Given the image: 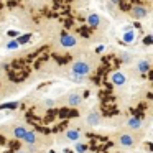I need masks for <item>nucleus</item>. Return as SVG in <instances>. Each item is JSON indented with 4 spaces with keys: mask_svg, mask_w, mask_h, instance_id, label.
<instances>
[{
    "mask_svg": "<svg viewBox=\"0 0 153 153\" xmlns=\"http://www.w3.org/2000/svg\"><path fill=\"white\" fill-rule=\"evenodd\" d=\"M86 22H87V25H89L91 28H97L100 25V17L97 13H91V15H87Z\"/></svg>",
    "mask_w": 153,
    "mask_h": 153,
    "instance_id": "12",
    "label": "nucleus"
},
{
    "mask_svg": "<svg viewBox=\"0 0 153 153\" xmlns=\"http://www.w3.org/2000/svg\"><path fill=\"white\" fill-rule=\"evenodd\" d=\"M114 138H115L117 145L122 146V148H133L138 143L140 137L137 133H133L132 130H120L114 135Z\"/></svg>",
    "mask_w": 153,
    "mask_h": 153,
    "instance_id": "1",
    "label": "nucleus"
},
{
    "mask_svg": "<svg viewBox=\"0 0 153 153\" xmlns=\"http://www.w3.org/2000/svg\"><path fill=\"white\" fill-rule=\"evenodd\" d=\"M110 4H114V5H120V0H110Z\"/></svg>",
    "mask_w": 153,
    "mask_h": 153,
    "instance_id": "24",
    "label": "nucleus"
},
{
    "mask_svg": "<svg viewBox=\"0 0 153 153\" xmlns=\"http://www.w3.org/2000/svg\"><path fill=\"white\" fill-rule=\"evenodd\" d=\"M125 125L128 130H138L140 127L143 125L142 119H138V117H128V119L125 120Z\"/></svg>",
    "mask_w": 153,
    "mask_h": 153,
    "instance_id": "10",
    "label": "nucleus"
},
{
    "mask_svg": "<svg viewBox=\"0 0 153 153\" xmlns=\"http://www.w3.org/2000/svg\"><path fill=\"white\" fill-rule=\"evenodd\" d=\"M94 69V63L89 59V58H79L76 59L73 64H71V73L73 74H79V76L87 77Z\"/></svg>",
    "mask_w": 153,
    "mask_h": 153,
    "instance_id": "2",
    "label": "nucleus"
},
{
    "mask_svg": "<svg viewBox=\"0 0 153 153\" xmlns=\"http://www.w3.org/2000/svg\"><path fill=\"white\" fill-rule=\"evenodd\" d=\"M69 77H71L73 81H76V82H81V81H84V76H79V74H73V73L69 74Z\"/></svg>",
    "mask_w": 153,
    "mask_h": 153,
    "instance_id": "20",
    "label": "nucleus"
},
{
    "mask_svg": "<svg viewBox=\"0 0 153 153\" xmlns=\"http://www.w3.org/2000/svg\"><path fill=\"white\" fill-rule=\"evenodd\" d=\"M28 132V127L25 123H15L8 128V133H10L12 138H17V140H22V137Z\"/></svg>",
    "mask_w": 153,
    "mask_h": 153,
    "instance_id": "3",
    "label": "nucleus"
},
{
    "mask_svg": "<svg viewBox=\"0 0 153 153\" xmlns=\"http://www.w3.org/2000/svg\"><path fill=\"white\" fill-rule=\"evenodd\" d=\"M41 140H43L41 135H38L33 130H28V132L22 137V142H23L25 145H41Z\"/></svg>",
    "mask_w": 153,
    "mask_h": 153,
    "instance_id": "4",
    "label": "nucleus"
},
{
    "mask_svg": "<svg viewBox=\"0 0 153 153\" xmlns=\"http://www.w3.org/2000/svg\"><path fill=\"white\" fill-rule=\"evenodd\" d=\"M145 2H152V0H145Z\"/></svg>",
    "mask_w": 153,
    "mask_h": 153,
    "instance_id": "26",
    "label": "nucleus"
},
{
    "mask_svg": "<svg viewBox=\"0 0 153 153\" xmlns=\"http://www.w3.org/2000/svg\"><path fill=\"white\" fill-rule=\"evenodd\" d=\"M18 102H7V104H0V109H17Z\"/></svg>",
    "mask_w": 153,
    "mask_h": 153,
    "instance_id": "15",
    "label": "nucleus"
},
{
    "mask_svg": "<svg viewBox=\"0 0 153 153\" xmlns=\"http://www.w3.org/2000/svg\"><path fill=\"white\" fill-rule=\"evenodd\" d=\"M100 120H102V115H100V112L97 109L91 110V112L87 114V117H86V123L89 127H97L100 123Z\"/></svg>",
    "mask_w": 153,
    "mask_h": 153,
    "instance_id": "8",
    "label": "nucleus"
},
{
    "mask_svg": "<svg viewBox=\"0 0 153 153\" xmlns=\"http://www.w3.org/2000/svg\"><path fill=\"white\" fill-rule=\"evenodd\" d=\"M120 56H122L120 59H122L123 63H132V61H133V56H132L130 53H122Z\"/></svg>",
    "mask_w": 153,
    "mask_h": 153,
    "instance_id": "16",
    "label": "nucleus"
},
{
    "mask_svg": "<svg viewBox=\"0 0 153 153\" xmlns=\"http://www.w3.org/2000/svg\"><path fill=\"white\" fill-rule=\"evenodd\" d=\"M123 40L127 41V43H130V41H133V31L130 30V31H127L125 35H123Z\"/></svg>",
    "mask_w": 153,
    "mask_h": 153,
    "instance_id": "18",
    "label": "nucleus"
},
{
    "mask_svg": "<svg viewBox=\"0 0 153 153\" xmlns=\"http://www.w3.org/2000/svg\"><path fill=\"white\" fill-rule=\"evenodd\" d=\"M45 105H46L48 109H50V107H53V105H54V102H53L51 99H48V100H45Z\"/></svg>",
    "mask_w": 153,
    "mask_h": 153,
    "instance_id": "21",
    "label": "nucleus"
},
{
    "mask_svg": "<svg viewBox=\"0 0 153 153\" xmlns=\"http://www.w3.org/2000/svg\"><path fill=\"white\" fill-rule=\"evenodd\" d=\"M59 43L63 48H74L77 45V40L74 35H69V33H61L59 36Z\"/></svg>",
    "mask_w": 153,
    "mask_h": 153,
    "instance_id": "9",
    "label": "nucleus"
},
{
    "mask_svg": "<svg viewBox=\"0 0 153 153\" xmlns=\"http://www.w3.org/2000/svg\"><path fill=\"white\" fill-rule=\"evenodd\" d=\"M74 150H76V153H84L87 148L84 145H81V143H76V145H74Z\"/></svg>",
    "mask_w": 153,
    "mask_h": 153,
    "instance_id": "19",
    "label": "nucleus"
},
{
    "mask_svg": "<svg viewBox=\"0 0 153 153\" xmlns=\"http://www.w3.org/2000/svg\"><path fill=\"white\" fill-rule=\"evenodd\" d=\"M109 79H110V82H112L115 87H122L123 84L127 82V76L122 73V71H114V73H110Z\"/></svg>",
    "mask_w": 153,
    "mask_h": 153,
    "instance_id": "7",
    "label": "nucleus"
},
{
    "mask_svg": "<svg viewBox=\"0 0 153 153\" xmlns=\"http://www.w3.org/2000/svg\"><path fill=\"white\" fill-rule=\"evenodd\" d=\"M18 46H20V45H18L17 40H10V41L7 43V50H17Z\"/></svg>",
    "mask_w": 153,
    "mask_h": 153,
    "instance_id": "17",
    "label": "nucleus"
},
{
    "mask_svg": "<svg viewBox=\"0 0 153 153\" xmlns=\"http://www.w3.org/2000/svg\"><path fill=\"white\" fill-rule=\"evenodd\" d=\"M8 35H10V36H17V35H18V31H15V30H10V31H8Z\"/></svg>",
    "mask_w": 153,
    "mask_h": 153,
    "instance_id": "23",
    "label": "nucleus"
},
{
    "mask_svg": "<svg viewBox=\"0 0 153 153\" xmlns=\"http://www.w3.org/2000/svg\"><path fill=\"white\" fill-rule=\"evenodd\" d=\"M137 71H140L142 74L148 73L150 71V61L148 59H140L138 63H137Z\"/></svg>",
    "mask_w": 153,
    "mask_h": 153,
    "instance_id": "13",
    "label": "nucleus"
},
{
    "mask_svg": "<svg viewBox=\"0 0 153 153\" xmlns=\"http://www.w3.org/2000/svg\"><path fill=\"white\" fill-rule=\"evenodd\" d=\"M63 137L68 140V142H77V140L81 138V132H79V130H76V128H69V130L64 132Z\"/></svg>",
    "mask_w": 153,
    "mask_h": 153,
    "instance_id": "11",
    "label": "nucleus"
},
{
    "mask_svg": "<svg viewBox=\"0 0 153 153\" xmlns=\"http://www.w3.org/2000/svg\"><path fill=\"white\" fill-rule=\"evenodd\" d=\"M30 38H31V35L30 33H27V35H23V36H18V45H25V43H28L30 41Z\"/></svg>",
    "mask_w": 153,
    "mask_h": 153,
    "instance_id": "14",
    "label": "nucleus"
},
{
    "mask_svg": "<svg viewBox=\"0 0 153 153\" xmlns=\"http://www.w3.org/2000/svg\"><path fill=\"white\" fill-rule=\"evenodd\" d=\"M146 15H148V8H146L145 5H133V7L130 8V17H132L133 20L146 18Z\"/></svg>",
    "mask_w": 153,
    "mask_h": 153,
    "instance_id": "5",
    "label": "nucleus"
},
{
    "mask_svg": "<svg viewBox=\"0 0 153 153\" xmlns=\"http://www.w3.org/2000/svg\"><path fill=\"white\" fill-rule=\"evenodd\" d=\"M152 40H153L152 36H146V38H145V41H143V43H145V45H150V43H152Z\"/></svg>",
    "mask_w": 153,
    "mask_h": 153,
    "instance_id": "22",
    "label": "nucleus"
},
{
    "mask_svg": "<svg viewBox=\"0 0 153 153\" xmlns=\"http://www.w3.org/2000/svg\"><path fill=\"white\" fill-rule=\"evenodd\" d=\"M66 105H69V107H79L81 104H82V96H81L79 92H69L66 97H64V100H63Z\"/></svg>",
    "mask_w": 153,
    "mask_h": 153,
    "instance_id": "6",
    "label": "nucleus"
},
{
    "mask_svg": "<svg viewBox=\"0 0 153 153\" xmlns=\"http://www.w3.org/2000/svg\"><path fill=\"white\" fill-rule=\"evenodd\" d=\"M17 153H27V152H17Z\"/></svg>",
    "mask_w": 153,
    "mask_h": 153,
    "instance_id": "25",
    "label": "nucleus"
}]
</instances>
